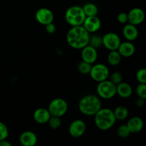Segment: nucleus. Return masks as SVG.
<instances>
[{"instance_id": "obj_18", "label": "nucleus", "mask_w": 146, "mask_h": 146, "mask_svg": "<svg viewBox=\"0 0 146 146\" xmlns=\"http://www.w3.org/2000/svg\"><path fill=\"white\" fill-rule=\"evenodd\" d=\"M123 34L127 41H132L136 39L138 36V30L136 26L131 24L125 25L123 29Z\"/></svg>"}, {"instance_id": "obj_8", "label": "nucleus", "mask_w": 146, "mask_h": 146, "mask_svg": "<svg viewBox=\"0 0 146 146\" xmlns=\"http://www.w3.org/2000/svg\"><path fill=\"white\" fill-rule=\"evenodd\" d=\"M121 41L119 36L114 32H108L102 37V44L109 51L118 49Z\"/></svg>"}, {"instance_id": "obj_28", "label": "nucleus", "mask_w": 146, "mask_h": 146, "mask_svg": "<svg viewBox=\"0 0 146 146\" xmlns=\"http://www.w3.org/2000/svg\"><path fill=\"white\" fill-rule=\"evenodd\" d=\"M122 74L120 72H118V71H115V72L113 73V74L110 76L109 78L110 81H111L113 84H115V85H117V84H118L119 83H121V81H122Z\"/></svg>"}, {"instance_id": "obj_5", "label": "nucleus", "mask_w": 146, "mask_h": 146, "mask_svg": "<svg viewBox=\"0 0 146 146\" xmlns=\"http://www.w3.org/2000/svg\"><path fill=\"white\" fill-rule=\"evenodd\" d=\"M97 94L103 99H111L116 95V85L110 80L98 82L96 88Z\"/></svg>"}, {"instance_id": "obj_22", "label": "nucleus", "mask_w": 146, "mask_h": 146, "mask_svg": "<svg viewBox=\"0 0 146 146\" xmlns=\"http://www.w3.org/2000/svg\"><path fill=\"white\" fill-rule=\"evenodd\" d=\"M82 8L86 17L96 16L98 12V9L97 6L96 5V4H93V3H87V4H86Z\"/></svg>"}, {"instance_id": "obj_17", "label": "nucleus", "mask_w": 146, "mask_h": 146, "mask_svg": "<svg viewBox=\"0 0 146 146\" xmlns=\"http://www.w3.org/2000/svg\"><path fill=\"white\" fill-rule=\"evenodd\" d=\"M51 116V115L48 109L44 108H37L33 114L34 121L39 124L47 123Z\"/></svg>"}, {"instance_id": "obj_9", "label": "nucleus", "mask_w": 146, "mask_h": 146, "mask_svg": "<svg viewBox=\"0 0 146 146\" xmlns=\"http://www.w3.org/2000/svg\"><path fill=\"white\" fill-rule=\"evenodd\" d=\"M86 125L82 120L77 119L71 122L68 128V133L70 135L74 138H80L86 132Z\"/></svg>"}, {"instance_id": "obj_19", "label": "nucleus", "mask_w": 146, "mask_h": 146, "mask_svg": "<svg viewBox=\"0 0 146 146\" xmlns=\"http://www.w3.org/2000/svg\"><path fill=\"white\" fill-rule=\"evenodd\" d=\"M133 89L129 84L125 82L119 83L116 85V94L123 98H128L131 96Z\"/></svg>"}, {"instance_id": "obj_13", "label": "nucleus", "mask_w": 146, "mask_h": 146, "mask_svg": "<svg viewBox=\"0 0 146 146\" xmlns=\"http://www.w3.org/2000/svg\"><path fill=\"white\" fill-rule=\"evenodd\" d=\"M81 49H82L81 58H82L83 61L89 63L91 64H94L96 61L97 58H98V52H97L96 48L88 44Z\"/></svg>"}, {"instance_id": "obj_2", "label": "nucleus", "mask_w": 146, "mask_h": 146, "mask_svg": "<svg viewBox=\"0 0 146 146\" xmlns=\"http://www.w3.org/2000/svg\"><path fill=\"white\" fill-rule=\"evenodd\" d=\"M101 101L97 96L90 94L83 97L78 103L80 112L87 116H93L101 108Z\"/></svg>"}, {"instance_id": "obj_33", "label": "nucleus", "mask_w": 146, "mask_h": 146, "mask_svg": "<svg viewBox=\"0 0 146 146\" xmlns=\"http://www.w3.org/2000/svg\"><path fill=\"white\" fill-rule=\"evenodd\" d=\"M135 104H136V106L138 108H142V107H143L144 105H145V99L141 98H138V99L136 100Z\"/></svg>"}, {"instance_id": "obj_16", "label": "nucleus", "mask_w": 146, "mask_h": 146, "mask_svg": "<svg viewBox=\"0 0 146 146\" xmlns=\"http://www.w3.org/2000/svg\"><path fill=\"white\" fill-rule=\"evenodd\" d=\"M118 51L123 57H131L135 54V47L133 43L131 41H125L121 42L118 48Z\"/></svg>"}, {"instance_id": "obj_26", "label": "nucleus", "mask_w": 146, "mask_h": 146, "mask_svg": "<svg viewBox=\"0 0 146 146\" xmlns=\"http://www.w3.org/2000/svg\"><path fill=\"white\" fill-rule=\"evenodd\" d=\"M131 134V132L128 130V127L126 125H121L118 127V130H117V135L120 137V138H125L128 137Z\"/></svg>"}, {"instance_id": "obj_3", "label": "nucleus", "mask_w": 146, "mask_h": 146, "mask_svg": "<svg viewBox=\"0 0 146 146\" xmlns=\"http://www.w3.org/2000/svg\"><path fill=\"white\" fill-rule=\"evenodd\" d=\"M94 116L96 125L101 131H108L111 129L116 121L113 111L110 108H101Z\"/></svg>"}, {"instance_id": "obj_23", "label": "nucleus", "mask_w": 146, "mask_h": 146, "mask_svg": "<svg viewBox=\"0 0 146 146\" xmlns=\"http://www.w3.org/2000/svg\"><path fill=\"white\" fill-rule=\"evenodd\" d=\"M48 125H49V127L51 128V129L56 130L61 126V118H60V117L51 115V116L50 117L49 120H48Z\"/></svg>"}, {"instance_id": "obj_6", "label": "nucleus", "mask_w": 146, "mask_h": 146, "mask_svg": "<svg viewBox=\"0 0 146 146\" xmlns=\"http://www.w3.org/2000/svg\"><path fill=\"white\" fill-rule=\"evenodd\" d=\"M51 115L61 118L65 115L68 111V104L64 99L61 98H54L50 102L48 107Z\"/></svg>"}, {"instance_id": "obj_31", "label": "nucleus", "mask_w": 146, "mask_h": 146, "mask_svg": "<svg viewBox=\"0 0 146 146\" xmlns=\"http://www.w3.org/2000/svg\"><path fill=\"white\" fill-rule=\"evenodd\" d=\"M117 20L121 24H125L128 22V14L125 12H121L117 16Z\"/></svg>"}, {"instance_id": "obj_34", "label": "nucleus", "mask_w": 146, "mask_h": 146, "mask_svg": "<svg viewBox=\"0 0 146 146\" xmlns=\"http://www.w3.org/2000/svg\"><path fill=\"white\" fill-rule=\"evenodd\" d=\"M0 146H11V144L5 139L0 141Z\"/></svg>"}, {"instance_id": "obj_4", "label": "nucleus", "mask_w": 146, "mask_h": 146, "mask_svg": "<svg viewBox=\"0 0 146 146\" xmlns=\"http://www.w3.org/2000/svg\"><path fill=\"white\" fill-rule=\"evenodd\" d=\"M86 17V16L83 8L79 6H73L69 7L65 14L66 21L72 27L82 25Z\"/></svg>"}, {"instance_id": "obj_30", "label": "nucleus", "mask_w": 146, "mask_h": 146, "mask_svg": "<svg viewBox=\"0 0 146 146\" xmlns=\"http://www.w3.org/2000/svg\"><path fill=\"white\" fill-rule=\"evenodd\" d=\"M136 78L141 84H146V69L141 68L136 73Z\"/></svg>"}, {"instance_id": "obj_32", "label": "nucleus", "mask_w": 146, "mask_h": 146, "mask_svg": "<svg viewBox=\"0 0 146 146\" xmlns=\"http://www.w3.org/2000/svg\"><path fill=\"white\" fill-rule=\"evenodd\" d=\"M45 27L46 31V32H48V34H54L56 31V26L54 25L53 22L46 24V25H45Z\"/></svg>"}, {"instance_id": "obj_29", "label": "nucleus", "mask_w": 146, "mask_h": 146, "mask_svg": "<svg viewBox=\"0 0 146 146\" xmlns=\"http://www.w3.org/2000/svg\"><path fill=\"white\" fill-rule=\"evenodd\" d=\"M9 136V130L4 123L0 121V141L5 140Z\"/></svg>"}, {"instance_id": "obj_14", "label": "nucleus", "mask_w": 146, "mask_h": 146, "mask_svg": "<svg viewBox=\"0 0 146 146\" xmlns=\"http://www.w3.org/2000/svg\"><path fill=\"white\" fill-rule=\"evenodd\" d=\"M37 141L36 135L32 131H24L20 135L19 142L23 146H34Z\"/></svg>"}, {"instance_id": "obj_15", "label": "nucleus", "mask_w": 146, "mask_h": 146, "mask_svg": "<svg viewBox=\"0 0 146 146\" xmlns=\"http://www.w3.org/2000/svg\"><path fill=\"white\" fill-rule=\"evenodd\" d=\"M126 125L131 133H136L142 131L144 126V123L141 117L134 116L128 120Z\"/></svg>"}, {"instance_id": "obj_1", "label": "nucleus", "mask_w": 146, "mask_h": 146, "mask_svg": "<svg viewBox=\"0 0 146 146\" xmlns=\"http://www.w3.org/2000/svg\"><path fill=\"white\" fill-rule=\"evenodd\" d=\"M89 38V33L82 25L72 27L66 34V41L68 45L76 49H81L88 45Z\"/></svg>"}, {"instance_id": "obj_27", "label": "nucleus", "mask_w": 146, "mask_h": 146, "mask_svg": "<svg viewBox=\"0 0 146 146\" xmlns=\"http://www.w3.org/2000/svg\"><path fill=\"white\" fill-rule=\"evenodd\" d=\"M136 94L138 98H143L145 100L146 98V85L145 84H141L140 83L136 87Z\"/></svg>"}, {"instance_id": "obj_20", "label": "nucleus", "mask_w": 146, "mask_h": 146, "mask_svg": "<svg viewBox=\"0 0 146 146\" xmlns=\"http://www.w3.org/2000/svg\"><path fill=\"white\" fill-rule=\"evenodd\" d=\"M113 111L114 115L116 120L118 121H123L128 118V115H129V111H128V108L124 106H119L116 107Z\"/></svg>"}, {"instance_id": "obj_24", "label": "nucleus", "mask_w": 146, "mask_h": 146, "mask_svg": "<svg viewBox=\"0 0 146 146\" xmlns=\"http://www.w3.org/2000/svg\"><path fill=\"white\" fill-rule=\"evenodd\" d=\"M91 66H91V64H89L88 62H86L84 61H82L78 65V70L81 74H84V75H86V74H89Z\"/></svg>"}, {"instance_id": "obj_10", "label": "nucleus", "mask_w": 146, "mask_h": 146, "mask_svg": "<svg viewBox=\"0 0 146 146\" xmlns=\"http://www.w3.org/2000/svg\"><path fill=\"white\" fill-rule=\"evenodd\" d=\"M35 18L39 24L42 25H46L49 23L53 22L54 16L52 11L47 8H41L36 12Z\"/></svg>"}, {"instance_id": "obj_11", "label": "nucleus", "mask_w": 146, "mask_h": 146, "mask_svg": "<svg viewBox=\"0 0 146 146\" xmlns=\"http://www.w3.org/2000/svg\"><path fill=\"white\" fill-rule=\"evenodd\" d=\"M82 26L88 33H94L101 28V21L97 16H90L86 17Z\"/></svg>"}, {"instance_id": "obj_21", "label": "nucleus", "mask_w": 146, "mask_h": 146, "mask_svg": "<svg viewBox=\"0 0 146 146\" xmlns=\"http://www.w3.org/2000/svg\"><path fill=\"white\" fill-rule=\"evenodd\" d=\"M121 58L122 56L118 50H113V51H111L108 56V61L110 65L111 66H117L121 63Z\"/></svg>"}, {"instance_id": "obj_7", "label": "nucleus", "mask_w": 146, "mask_h": 146, "mask_svg": "<svg viewBox=\"0 0 146 146\" xmlns=\"http://www.w3.org/2000/svg\"><path fill=\"white\" fill-rule=\"evenodd\" d=\"M91 78L96 82L106 80L109 76V70L108 67L103 64H97L92 66L89 73Z\"/></svg>"}, {"instance_id": "obj_12", "label": "nucleus", "mask_w": 146, "mask_h": 146, "mask_svg": "<svg viewBox=\"0 0 146 146\" xmlns=\"http://www.w3.org/2000/svg\"><path fill=\"white\" fill-rule=\"evenodd\" d=\"M144 19H145V13L142 9L135 7L132 9L128 13V21L130 24L135 26L139 25L143 22Z\"/></svg>"}, {"instance_id": "obj_25", "label": "nucleus", "mask_w": 146, "mask_h": 146, "mask_svg": "<svg viewBox=\"0 0 146 146\" xmlns=\"http://www.w3.org/2000/svg\"><path fill=\"white\" fill-rule=\"evenodd\" d=\"M88 44L92 46L95 48H99L103 45L102 44V37L99 36L98 35H94L89 38V42Z\"/></svg>"}]
</instances>
